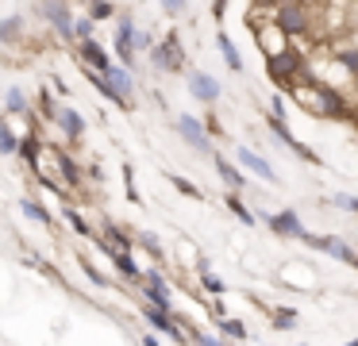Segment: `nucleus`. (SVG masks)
Segmentation results:
<instances>
[{"label": "nucleus", "mask_w": 358, "mask_h": 346, "mask_svg": "<svg viewBox=\"0 0 358 346\" xmlns=\"http://www.w3.org/2000/svg\"><path fill=\"white\" fill-rule=\"evenodd\" d=\"M270 20H273V27L289 38V46H293L296 38H308L312 27H316L308 4H278V8H270Z\"/></svg>", "instance_id": "f257e3e1"}, {"label": "nucleus", "mask_w": 358, "mask_h": 346, "mask_svg": "<svg viewBox=\"0 0 358 346\" xmlns=\"http://www.w3.org/2000/svg\"><path fill=\"white\" fill-rule=\"evenodd\" d=\"M147 58H150V66H155L158 73H185V46H181V35L173 27L158 38L155 50H150Z\"/></svg>", "instance_id": "f03ea898"}, {"label": "nucleus", "mask_w": 358, "mask_h": 346, "mask_svg": "<svg viewBox=\"0 0 358 346\" xmlns=\"http://www.w3.org/2000/svg\"><path fill=\"white\" fill-rule=\"evenodd\" d=\"M135 35H139V27H135V20H131V12H124L120 8V15H116V27H112V54H116V66H124V69H135V62H139V54H135Z\"/></svg>", "instance_id": "7ed1b4c3"}, {"label": "nucleus", "mask_w": 358, "mask_h": 346, "mask_svg": "<svg viewBox=\"0 0 358 346\" xmlns=\"http://www.w3.org/2000/svg\"><path fill=\"white\" fill-rule=\"evenodd\" d=\"M139 292H143V304H150V308H158V312H170V315H173V289H170V277H166L158 266H155V269H143Z\"/></svg>", "instance_id": "20e7f679"}, {"label": "nucleus", "mask_w": 358, "mask_h": 346, "mask_svg": "<svg viewBox=\"0 0 358 346\" xmlns=\"http://www.w3.org/2000/svg\"><path fill=\"white\" fill-rule=\"evenodd\" d=\"M173 131H178V138L189 146V150H196V154H216L212 150V138H208V131H204V123L196 120V115H189V112H181V115H173Z\"/></svg>", "instance_id": "39448f33"}, {"label": "nucleus", "mask_w": 358, "mask_h": 346, "mask_svg": "<svg viewBox=\"0 0 358 346\" xmlns=\"http://www.w3.org/2000/svg\"><path fill=\"white\" fill-rule=\"evenodd\" d=\"M301 243L308 246V250H316V254H327V258L343 261V266H355V258H358V250L343 235H312V231H308Z\"/></svg>", "instance_id": "423d86ee"}, {"label": "nucleus", "mask_w": 358, "mask_h": 346, "mask_svg": "<svg viewBox=\"0 0 358 346\" xmlns=\"http://www.w3.org/2000/svg\"><path fill=\"white\" fill-rule=\"evenodd\" d=\"M47 158L58 166V181H66V192H70V189H81V185H85V169H81V161L73 158L66 146L47 143Z\"/></svg>", "instance_id": "0eeeda50"}, {"label": "nucleus", "mask_w": 358, "mask_h": 346, "mask_svg": "<svg viewBox=\"0 0 358 346\" xmlns=\"http://www.w3.org/2000/svg\"><path fill=\"white\" fill-rule=\"evenodd\" d=\"M262 223L278 238H296V243H301V238L308 235V227H304V219H301V212H296V208H281V212H273V215L262 212Z\"/></svg>", "instance_id": "6e6552de"}, {"label": "nucleus", "mask_w": 358, "mask_h": 346, "mask_svg": "<svg viewBox=\"0 0 358 346\" xmlns=\"http://www.w3.org/2000/svg\"><path fill=\"white\" fill-rule=\"evenodd\" d=\"M35 12H39L43 20L50 23V31H55V35L62 38L66 46L73 43V20H78V15H73V8H70V4H39ZM73 46H78V43H73Z\"/></svg>", "instance_id": "1a4fd4ad"}, {"label": "nucleus", "mask_w": 358, "mask_h": 346, "mask_svg": "<svg viewBox=\"0 0 358 346\" xmlns=\"http://www.w3.org/2000/svg\"><path fill=\"white\" fill-rule=\"evenodd\" d=\"M55 127L62 131L66 146H81V143H85L89 123H85V115H81L73 104H62V108H58V115H55Z\"/></svg>", "instance_id": "9d476101"}, {"label": "nucleus", "mask_w": 358, "mask_h": 346, "mask_svg": "<svg viewBox=\"0 0 358 346\" xmlns=\"http://www.w3.org/2000/svg\"><path fill=\"white\" fill-rule=\"evenodd\" d=\"M235 166H239L243 173H250V177H258V181H266V185H278V169H273L258 150H250V146H235Z\"/></svg>", "instance_id": "9b49d317"}, {"label": "nucleus", "mask_w": 358, "mask_h": 346, "mask_svg": "<svg viewBox=\"0 0 358 346\" xmlns=\"http://www.w3.org/2000/svg\"><path fill=\"white\" fill-rule=\"evenodd\" d=\"M266 127H270L273 135H278L281 143H285V146H289V150H293L301 161H308V166H324V158H320V154L312 150L308 143H301V138H296L293 131H289V123H285V120H278V115H270V120H266Z\"/></svg>", "instance_id": "f8f14e48"}, {"label": "nucleus", "mask_w": 358, "mask_h": 346, "mask_svg": "<svg viewBox=\"0 0 358 346\" xmlns=\"http://www.w3.org/2000/svg\"><path fill=\"white\" fill-rule=\"evenodd\" d=\"M185 85H189V96L201 100V104H220V81L212 73H204V69H185Z\"/></svg>", "instance_id": "ddd939ff"}, {"label": "nucleus", "mask_w": 358, "mask_h": 346, "mask_svg": "<svg viewBox=\"0 0 358 346\" xmlns=\"http://www.w3.org/2000/svg\"><path fill=\"white\" fill-rule=\"evenodd\" d=\"M16 158L24 161L27 169H39L43 166V158H47V138L39 135V127H31L27 135H20V150H16Z\"/></svg>", "instance_id": "4468645a"}, {"label": "nucleus", "mask_w": 358, "mask_h": 346, "mask_svg": "<svg viewBox=\"0 0 358 346\" xmlns=\"http://www.w3.org/2000/svg\"><path fill=\"white\" fill-rule=\"evenodd\" d=\"M250 31H255V43H258V50H262L266 58H273V54H285V50H289V38L281 35L278 27H273V20L250 23Z\"/></svg>", "instance_id": "2eb2a0df"}, {"label": "nucleus", "mask_w": 358, "mask_h": 346, "mask_svg": "<svg viewBox=\"0 0 358 346\" xmlns=\"http://www.w3.org/2000/svg\"><path fill=\"white\" fill-rule=\"evenodd\" d=\"M78 62H81V69H93V73H101V77L116 66V62H112V54L104 50L96 38H93V43H78Z\"/></svg>", "instance_id": "dca6fc26"}, {"label": "nucleus", "mask_w": 358, "mask_h": 346, "mask_svg": "<svg viewBox=\"0 0 358 346\" xmlns=\"http://www.w3.org/2000/svg\"><path fill=\"white\" fill-rule=\"evenodd\" d=\"M96 238H104L116 254H131L135 250V231H124L116 219H108V215L101 219V235H96Z\"/></svg>", "instance_id": "f3484780"}, {"label": "nucleus", "mask_w": 358, "mask_h": 346, "mask_svg": "<svg viewBox=\"0 0 358 346\" xmlns=\"http://www.w3.org/2000/svg\"><path fill=\"white\" fill-rule=\"evenodd\" d=\"M212 166H216V173H220V181L227 185V192H243L247 189V173H243L239 166H235L231 158H224V154H212Z\"/></svg>", "instance_id": "a211bd4d"}, {"label": "nucleus", "mask_w": 358, "mask_h": 346, "mask_svg": "<svg viewBox=\"0 0 358 346\" xmlns=\"http://www.w3.org/2000/svg\"><path fill=\"white\" fill-rule=\"evenodd\" d=\"M104 77H108V85L116 89V96H120V100H127V104H135V73H131V69H124V66H112Z\"/></svg>", "instance_id": "6ab92c4d"}, {"label": "nucleus", "mask_w": 358, "mask_h": 346, "mask_svg": "<svg viewBox=\"0 0 358 346\" xmlns=\"http://www.w3.org/2000/svg\"><path fill=\"white\" fill-rule=\"evenodd\" d=\"M112 269L120 273V281L143 284V266L135 261V254H112Z\"/></svg>", "instance_id": "aec40b11"}, {"label": "nucleus", "mask_w": 358, "mask_h": 346, "mask_svg": "<svg viewBox=\"0 0 358 346\" xmlns=\"http://www.w3.org/2000/svg\"><path fill=\"white\" fill-rule=\"evenodd\" d=\"M0 112H4V115H27V120H31V100H27L24 89H4Z\"/></svg>", "instance_id": "412c9836"}, {"label": "nucleus", "mask_w": 358, "mask_h": 346, "mask_svg": "<svg viewBox=\"0 0 358 346\" xmlns=\"http://www.w3.org/2000/svg\"><path fill=\"white\" fill-rule=\"evenodd\" d=\"M196 277H201V289L208 292L212 300H224L227 284H224V277H216V273L208 269V258H201V261H196Z\"/></svg>", "instance_id": "4be33fe9"}, {"label": "nucleus", "mask_w": 358, "mask_h": 346, "mask_svg": "<svg viewBox=\"0 0 358 346\" xmlns=\"http://www.w3.org/2000/svg\"><path fill=\"white\" fill-rule=\"evenodd\" d=\"M216 50L224 54V66L231 69V73H243V54H239V46L231 43L227 31H216Z\"/></svg>", "instance_id": "5701e85b"}, {"label": "nucleus", "mask_w": 358, "mask_h": 346, "mask_svg": "<svg viewBox=\"0 0 358 346\" xmlns=\"http://www.w3.org/2000/svg\"><path fill=\"white\" fill-rule=\"evenodd\" d=\"M20 212H24L31 223H39V227H55V215L47 212V204H43L39 196H24L20 200Z\"/></svg>", "instance_id": "b1692460"}, {"label": "nucleus", "mask_w": 358, "mask_h": 346, "mask_svg": "<svg viewBox=\"0 0 358 346\" xmlns=\"http://www.w3.org/2000/svg\"><path fill=\"white\" fill-rule=\"evenodd\" d=\"M24 12H16V15H8V20H0V46H12V43H20L24 38Z\"/></svg>", "instance_id": "393cba45"}, {"label": "nucleus", "mask_w": 358, "mask_h": 346, "mask_svg": "<svg viewBox=\"0 0 358 346\" xmlns=\"http://www.w3.org/2000/svg\"><path fill=\"white\" fill-rule=\"evenodd\" d=\"M224 204H227V212H231L235 219L243 223V227H255V223H258V215L247 208V200H243L239 192H227V196H224Z\"/></svg>", "instance_id": "a878e982"}, {"label": "nucleus", "mask_w": 358, "mask_h": 346, "mask_svg": "<svg viewBox=\"0 0 358 346\" xmlns=\"http://www.w3.org/2000/svg\"><path fill=\"white\" fill-rule=\"evenodd\" d=\"M62 219L70 223V231H73L78 238H93V223H89L85 215H81V208L66 204V208H62Z\"/></svg>", "instance_id": "bb28decb"}, {"label": "nucleus", "mask_w": 358, "mask_h": 346, "mask_svg": "<svg viewBox=\"0 0 358 346\" xmlns=\"http://www.w3.org/2000/svg\"><path fill=\"white\" fill-rule=\"evenodd\" d=\"M216 327H220V338H224V343H247V323H243V319H235V315H227V319H220L216 323Z\"/></svg>", "instance_id": "cd10ccee"}, {"label": "nucleus", "mask_w": 358, "mask_h": 346, "mask_svg": "<svg viewBox=\"0 0 358 346\" xmlns=\"http://www.w3.org/2000/svg\"><path fill=\"white\" fill-rule=\"evenodd\" d=\"M58 108H62V104H58V100H55V92H47V89H39V92H35V108H31V112L39 115V120L55 123Z\"/></svg>", "instance_id": "c85d7f7f"}, {"label": "nucleus", "mask_w": 358, "mask_h": 346, "mask_svg": "<svg viewBox=\"0 0 358 346\" xmlns=\"http://www.w3.org/2000/svg\"><path fill=\"white\" fill-rule=\"evenodd\" d=\"M135 246H143V250H147L150 258L158 261V266L166 261V250H162V243H158V235H155V231H135Z\"/></svg>", "instance_id": "c756f323"}, {"label": "nucleus", "mask_w": 358, "mask_h": 346, "mask_svg": "<svg viewBox=\"0 0 358 346\" xmlns=\"http://www.w3.org/2000/svg\"><path fill=\"white\" fill-rule=\"evenodd\" d=\"M296 308H270V323H273V331H293L296 327Z\"/></svg>", "instance_id": "7c9ffc66"}, {"label": "nucleus", "mask_w": 358, "mask_h": 346, "mask_svg": "<svg viewBox=\"0 0 358 346\" xmlns=\"http://www.w3.org/2000/svg\"><path fill=\"white\" fill-rule=\"evenodd\" d=\"M20 150V135H16V127H12V120H0V154L8 158V154H16Z\"/></svg>", "instance_id": "2f4dec72"}, {"label": "nucleus", "mask_w": 358, "mask_h": 346, "mask_svg": "<svg viewBox=\"0 0 358 346\" xmlns=\"http://www.w3.org/2000/svg\"><path fill=\"white\" fill-rule=\"evenodd\" d=\"M93 38H96V23L89 15H78L73 20V43H93Z\"/></svg>", "instance_id": "473e14b6"}, {"label": "nucleus", "mask_w": 358, "mask_h": 346, "mask_svg": "<svg viewBox=\"0 0 358 346\" xmlns=\"http://www.w3.org/2000/svg\"><path fill=\"white\" fill-rule=\"evenodd\" d=\"M181 331H189V343L193 346H227L220 335H208V331H201V327H181Z\"/></svg>", "instance_id": "72a5a7b5"}, {"label": "nucleus", "mask_w": 358, "mask_h": 346, "mask_svg": "<svg viewBox=\"0 0 358 346\" xmlns=\"http://www.w3.org/2000/svg\"><path fill=\"white\" fill-rule=\"evenodd\" d=\"M85 15H89L93 23H104V20H116L120 8H116V4H89V8H85Z\"/></svg>", "instance_id": "f704fd0d"}, {"label": "nucleus", "mask_w": 358, "mask_h": 346, "mask_svg": "<svg viewBox=\"0 0 358 346\" xmlns=\"http://www.w3.org/2000/svg\"><path fill=\"white\" fill-rule=\"evenodd\" d=\"M170 185H173V189L181 192V196H189V200H204V192L196 189V185L189 181V177H178V173H173V177H170Z\"/></svg>", "instance_id": "c9c22d12"}, {"label": "nucleus", "mask_w": 358, "mask_h": 346, "mask_svg": "<svg viewBox=\"0 0 358 346\" xmlns=\"http://www.w3.org/2000/svg\"><path fill=\"white\" fill-rule=\"evenodd\" d=\"M81 273H85V277H89V281H93V284H96V289H108V284H112V277H104V273H101V269H96V266H93V261H85V258H81Z\"/></svg>", "instance_id": "e433bc0d"}, {"label": "nucleus", "mask_w": 358, "mask_h": 346, "mask_svg": "<svg viewBox=\"0 0 358 346\" xmlns=\"http://www.w3.org/2000/svg\"><path fill=\"white\" fill-rule=\"evenodd\" d=\"M124 192H127V200H131V204H143L139 189H135V169L131 166H124Z\"/></svg>", "instance_id": "4c0bfd02"}, {"label": "nucleus", "mask_w": 358, "mask_h": 346, "mask_svg": "<svg viewBox=\"0 0 358 346\" xmlns=\"http://www.w3.org/2000/svg\"><path fill=\"white\" fill-rule=\"evenodd\" d=\"M155 43H158V38L150 35L147 27H139V35H135V54H150V50H155Z\"/></svg>", "instance_id": "58836bf2"}, {"label": "nucleus", "mask_w": 358, "mask_h": 346, "mask_svg": "<svg viewBox=\"0 0 358 346\" xmlns=\"http://www.w3.org/2000/svg\"><path fill=\"white\" fill-rule=\"evenodd\" d=\"M201 123H204V131H208V138H216V135H224V123H220V120H216V115H204V120H201Z\"/></svg>", "instance_id": "ea45409f"}, {"label": "nucleus", "mask_w": 358, "mask_h": 346, "mask_svg": "<svg viewBox=\"0 0 358 346\" xmlns=\"http://www.w3.org/2000/svg\"><path fill=\"white\" fill-rule=\"evenodd\" d=\"M162 12H166V15H185V12H189V4H185V0H166Z\"/></svg>", "instance_id": "a19ab883"}, {"label": "nucleus", "mask_w": 358, "mask_h": 346, "mask_svg": "<svg viewBox=\"0 0 358 346\" xmlns=\"http://www.w3.org/2000/svg\"><path fill=\"white\" fill-rule=\"evenodd\" d=\"M208 315H212V319H227V304H224V300H208Z\"/></svg>", "instance_id": "79ce46f5"}, {"label": "nucleus", "mask_w": 358, "mask_h": 346, "mask_svg": "<svg viewBox=\"0 0 358 346\" xmlns=\"http://www.w3.org/2000/svg\"><path fill=\"white\" fill-rule=\"evenodd\" d=\"M270 115L285 120V96H270Z\"/></svg>", "instance_id": "37998d69"}, {"label": "nucleus", "mask_w": 358, "mask_h": 346, "mask_svg": "<svg viewBox=\"0 0 358 346\" xmlns=\"http://www.w3.org/2000/svg\"><path fill=\"white\" fill-rule=\"evenodd\" d=\"M139 346H162V343H158V335H150V331H147V335L139 338Z\"/></svg>", "instance_id": "c03bdc74"}, {"label": "nucleus", "mask_w": 358, "mask_h": 346, "mask_svg": "<svg viewBox=\"0 0 358 346\" xmlns=\"http://www.w3.org/2000/svg\"><path fill=\"white\" fill-rule=\"evenodd\" d=\"M350 123H355V127H358V104L350 108Z\"/></svg>", "instance_id": "a18cd8bd"}, {"label": "nucleus", "mask_w": 358, "mask_h": 346, "mask_svg": "<svg viewBox=\"0 0 358 346\" xmlns=\"http://www.w3.org/2000/svg\"><path fill=\"white\" fill-rule=\"evenodd\" d=\"M343 346H358V338H350V343H343Z\"/></svg>", "instance_id": "49530a36"}, {"label": "nucleus", "mask_w": 358, "mask_h": 346, "mask_svg": "<svg viewBox=\"0 0 358 346\" xmlns=\"http://www.w3.org/2000/svg\"><path fill=\"white\" fill-rule=\"evenodd\" d=\"M350 269H358V258H355V266H350Z\"/></svg>", "instance_id": "de8ad7c7"}, {"label": "nucleus", "mask_w": 358, "mask_h": 346, "mask_svg": "<svg viewBox=\"0 0 358 346\" xmlns=\"http://www.w3.org/2000/svg\"><path fill=\"white\" fill-rule=\"evenodd\" d=\"M296 346H308V343H296Z\"/></svg>", "instance_id": "09e8293b"}]
</instances>
